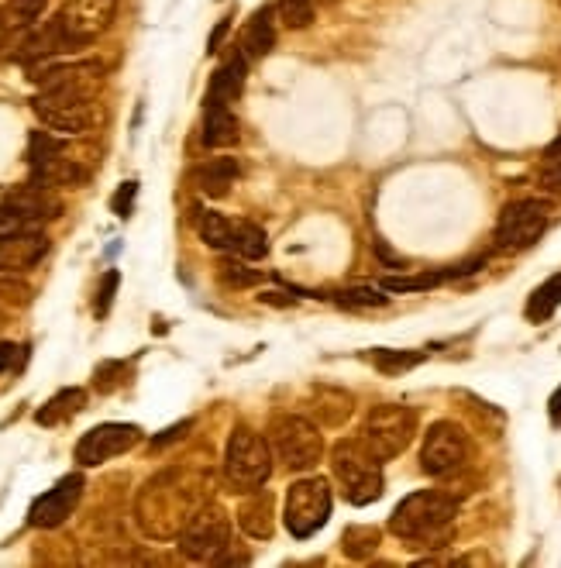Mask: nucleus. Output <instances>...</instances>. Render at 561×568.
Returning a JSON list of instances; mask_svg holds the SVG:
<instances>
[{"label":"nucleus","instance_id":"f257e3e1","mask_svg":"<svg viewBox=\"0 0 561 568\" xmlns=\"http://www.w3.org/2000/svg\"><path fill=\"white\" fill-rule=\"evenodd\" d=\"M204 496L197 493V486H190V476L179 469H166L155 479H148L135 500V517L138 527L155 541L179 538V531L186 527V520L193 517V510L204 507Z\"/></svg>","mask_w":561,"mask_h":568},{"label":"nucleus","instance_id":"f03ea898","mask_svg":"<svg viewBox=\"0 0 561 568\" xmlns=\"http://www.w3.org/2000/svg\"><path fill=\"white\" fill-rule=\"evenodd\" d=\"M458 517V500L441 489H420L407 496L389 517V531L400 541L420 544V548H441L451 538Z\"/></svg>","mask_w":561,"mask_h":568},{"label":"nucleus","instance_id":"7ed1b4c3","mask_svg":"<svg viewBox=\"0 0 561 568\" xmlns=\"http://www.w3.org/2000/svg\"><path fill=\"white\" fill-rule=\"evenodd\" d=\"M331 469H334V479L341 482V493L352 507H369L383 496V462L365 448L362 438H352V441H338L331 451Z\"/></svg>","mask_w":561,"mask_h":568},{"label":"nucleus","instance_id":"20e7f679","mask_svg":"<svg viewBox=\"0 0 561 568\" xmlns=\"http://www.w3.org/2000/svg\"><path fill=\"white\" fill-rule=\"evenodd\" d=\"M224 476L238 493L262 489L272 476V445L252 427H235L224 448Z\"/></svg>","mask_w":561,"mask_h":568},{"label":"nucleus","instance_id":"39448f33","mask_svg":"<svg viewBox=\"0 0 561 568\" xmlns=\"http://www.w3.org/2000/svg\"><path fill=\"white\" fill-rule=\"evenodd\" d=\"M35 118L49 131L59 135H83L97 121V107H93V90L90 87H52L38 90V97L31 100Z\"/></svg>","mask_w":561,"mask_h":568},{"label":"nucleus","instance_id":"423d86ee","mask_svg":"<svg viewBox=\"0 0 561 568\" xmlns=\"http://www.w3.org/2000/svg\"><path fill=\"white\" fill-rule=\"evenodd\" d=\"M269 445L290 472H310L324 455V434L310 417L279 414L269 427Z\"/></svg>","mask_w":561,"mask_h":568},{"label":"nucleus","instance_id":"0eeeda50","mask_svg":"<svg viewBox=\"0 0 561 568\" xmlns=\"http://www.w3.org/2000/svg\"><path fill=\"white\" fill-rule=\"evenodd\" d=\"M417 434V414L403 403H379L362 424V441L379 462L403 455Z\"/></svg>","mask_w":561,"mask_h":568},{"label":"nucleus","instance_id":"6e6552de","mask_svg":"<svg viewBox=\"0 0 561 568\" xmlns=\"http://www.w3.org/2000/svg\"><path fill=\"white\" fill-rule=\"evenodd\" d=\"M224 548H231V517L217 503H204L179 531V551L190 562H217Z\"/></svg>","mask_w":561,"mask_h":568},{"label":"nucleus","instance_id":"1a4fd4ad","mask_svg":"<svg viewBox=\"0 0 561 568\" xmlns=\"http://www.w3.org/2000/svg\"><path fill=\"white\" fill-rule=\"evenodd\" d=\"M286 531L293 538L307 541L327 524L331 517V486L321 476H307L300 482H293L290 493H286Z\"/></svg>","mask_w":561,"mask_h":568},{"label":"nucleus","instance_id":"9d476101","mask_svg":"<svg viewBox=\"0 0 561 568\" xmlns=\"http://www.w3.org/2000/svg\"><path fill=\"white\" fill-rule=\"evenodd\" d=\"M551 207L544 200H513L503 207L500 221H496V248L500 252H524L541 241L548 231Z\"/></svg>","mask_w":561,"mask_h":568},{"label":"nucleus","instance_id":"9b49d317","mask_svg":"<svg viewBox=\"0 0 561 568\" xmlns=\"http://www.w3.org/2000/svg\"><path fill=\"white\" fill-rule=\"evenodd\" d=\"M465 458H469V434L455 420L431 424V431L424 434V445H420V469L434 479H444L462 469Z\"/></svg>","mask_w":561,"mask_h":568},{"label":"nucleus","instance_id":"f8f14e48","mask_svg":"<svg viewBox=\"0 0 561 568\" xmlns=\"http://www.w3.org/2000/svg\"><path fill=\"white\" fill-rule=\"evenodd\" d=\"M114 14H118V0H66L56 21L66 31L69 42L83 49V45H90L93 38L111 28Z\"/></svg>","mask_w":561,"mask_h":568},{"label":"nucleus","instance_id":"ddd939ff","mask_svg":"<svg viewBox=\"0 0 561 568\" xmlns=\"http://www.w3.org/2000/svg\"><path fill=\"white\" fill-rule=\"evenodd\" d=\"M138 438H142V431L135 424H97L76 441V462L83 469H97V465L111 462V458L135 448Z\"/></svg>","mask_w":561,"mask_h":568},{"label":"nucleus","instance_id":"4468645a","mask_svg":"<svg viewBox=\"0 0 561 568\" xmlns=\"http://www.w3.org/2000/svg\"><path fill=\"white\" fill-rule=\"evenodd\" d=\"M83 486H87V482H83L80 472H69V476H62L56 486L49 489V493H42L35 503H31L28 524L38 527V531H52V527L66 524V520L73 517V510L80 507Z\"/></svg>","mask_w":561,"mask_h":568},{"label":"nucleus","instance_id":"2eb2a0df","mask_svg":"<svg viewBox=\"0 0 561 568\" xmlns=\"http://www.w3.org/2000/svg\"><path fill=\"white\" fill-rule=\"evenodd\" d=\"M49 255V238L42 231H21L14 238H0V272H28Z\"/></svg>","mask_w":561,"mask_h":568},{"label":"nucleus","instance_id":"dca6fc26","mask_svg":"<svg viewBox=\"0 0 561 568\" xmlns=\"http://www.w3.org/2000/svg\"><path fill=\"white\" fill-rule=\"evenodd\" d=\"M4 204L21 210L31 224L56 221V217L62 214V200L49 190V186H38V183H25V186H18V190H11L4 197Z\"/></svg>","mask_w":561,"mask_h":568},{"label":"nucleus","instance_id":"f3484780","mask_svg":"<svg viewBox=\"0 0 561 568\" xmlns=\"http://www.w3.org/2000/svg\"><path fill=\"white\" fill-rule=\"evenodd\" d=\"M90 180V169L83 166L80 159H69L66 149L56 152L52 159H42L31 166V180L38 186H49V190H59V186H83Z\"/></svg>","mask_w":561,"mask_h":568},{"label":"nucleus","instance_id":"a211bd4d","mask_svg":"<svg viewBox=\"0 0 561 568\" xmlns=\"http://www.w3.org/2000/svg\"><path fill=\"white\" fill-rule=\"evenodd\" d=\"M245 73H248L245 56H231L228 62H221V66L214 69V76H210L204 104L207 107H231L235 104V100L241 97V90H245Z\"/></svg>","mask_w":561,"mask_h":568},{"label":"nucleus","instance_id":"6ab92c4d","mask_svg":"<svg viewBox=\"0 0 561 568\" xmlns=\"http://www.w3.org/2000/svg\"><path fill=\"white\" fill-rule=\"evenodd\" d=\"M241 176V166L238 159H207L204 166L193 169V183H197V190L204 193V197H228L231 186Z\"/></svg>","mask_w":561,"mask_h":568},{"label":"nucleus","instance_id":"aec40b11","mask_svg":"<svg viewBox=\"0 0 561 568\" xmlns=\"http://www.w3.org/2000/svg\"><path fill=\"white\" fill-rule=\"evenodd\" d=\"M238 524L241 531L248 534V538L255 541H266L272 538V496L269 489H252V493L245 496V503L238 507Z\"/></svg>","mask_w":561,"mask_h":568},{"label":"nucleus","instance_id":"412c9836","mask_svg":"<svg viewBox=\"0 0 561 568\" xmlns=\"http://www.w3.org/2000/svg\"><path fill=\"white\" fill-rule=\"evenodd\" d=\"M310 410L314 417L321 420L324 427H341L355 410V400L345 393V389H334V386H317L310 393Z\"/></svg>","mask_w":561,"mask_h":568},{"label":"nucleus","instance_id":"4be33fe9","mask_svg":"<svg viewBox=\"0 0 561 568\" xmlns=\"http://www.w3.org/2000/svg\"><path fill=\"white\" fill-rule=\"evenodd\" d=\"M83 407H87V389L66 386V389H59V393L52 396V400L45 403L42 410H38V414H35V424H42V427L66 424V420H73L76 414H83Z\"/></svg>","mask_w":561,"mask_h":568},{"label":"nucleus","instance_id":"5701e85b","mask_svg":"<svg viewBox=\"0 0 561 568\" xmlns=\"http://www.w3.org/2000/svg\"><path fill=\"white\" fill-rule=\"evenodd\" d=\"M276 45V21H272V7H259L252 14L245 28V38H241V56L245 59H262L272 52Z\"/></svg>","mask_w":561,"mask_h":568},{"label":"nucleus","instance_id":"b1692460","mask_svg":"<svg viewBox=\"0 0 561 568\" xmlns=\"http://www.w3.org/2000/svg\"><path fill=\"white\" fill-rule=\"evenodd\" d=\"M238 118L231 107H207L204 111V145L207 149H228L238 142Z\"/></svg>","mask_w":561,"mask_h":568},{"label":"nucleus","instance_id":"393cba45","mask_svg":"<svg viewBox=\"0 0 561 568\" xmlns=\"http://www.w3.org/2000/svg\"><path fill=\"white\" fill-rule=\"evenodd\" d=\"M49 0H4L0 4V38L11 31H25L45 14Z\"/></svg>","mask_w":561,"mask_h":568},{"label":"nucleus","instance_id":"a878e982","mask_svg":"<svg viewBox=\"0 0 561 568\" xmlns=\"http://www.w3.org/2000/svg\"><path fill=\"white\" fill-rule=\"evenodd\" d=\"M197 235L204 245L217 248V252H231V248H235V221H228V217L217 214V210H200Z\"/></svg>","mask_w":561,"mask_h":568},{"label":"nucleus","instance_id":"bb28decb","mask_svg":"<svg viewBox=\"0 0 561 568\" xmlns=\"http://www.w3.org/2000/svg\"><path fill=\"white\" fill-rule=\"evenodd\" d=\"M235 255H241L245 262H259L269 255V235L266 228H259L255 221H238L235 224Z\"/></svg>","mask_w":561,"mask_h":568},{"label":"nucleus","instance_id":"cd10ccee","mask_svg":"<svg viewBox=\"0 0 561 568\" xmlns=\"http://www.w3.org/2000/svg\"><path fill=\"white\" fill-rule=\"evenodd\" d=\"M558 307H561V272H555L551 279H544V283L531 293V300H527V321L544 324Z\"/></svg>","mask_w":561,"mask_h":568},{"label":"nucleus","instance_id":"c85d7f7f","mask_svg":"<svg viewBox=\"0 0 561 568\" xmlns=\"http://www.w3.org/2000/svg\"><path fill=\"white\" fill-rule=\"evenodd\" d=\"M379 538H383V534H379V527L355 524V527H348V531L341 534V551H345L352 562H365V558L376 555Z\"/></svg>","mask_w":561,"mask_h":568},{"label":"nucleus","instance_id":"c756f323","mask_svg":"<svg viewBox=\"0 0 561 568\" xmlns=\"http://www.w3.org/2000/svg\"><path fill=\"white\" fill-rule=\"evenodd\" d=\"M424 352H396V348H372V362H376L379 372L386 376H400V372H410L424 362Z\"/></svg>","mask_w":561,"mask_h":568},{"label":"nucleus","instance_id":"7c9ffc66","mask_svg":"<svg viewBox=\"0 0 561 568\" xmlns=\"http://www.w3.org/2000/svg\"><path fill=\"white\" fill-rule=\"evenodd\" d=\"M276 14L290 31H303V28L314 25L317 0H276Z\"/></svg>","mask_w":561,"mask_h":568},{"label":"nucleus","instance_id":"2f4dec72","mask_svg":"<svg viewBox=\"0 0 561 568\" xmlns=\"http://www.w3.org/2000/svg\"><path fill=\"white\" fill-rule=\"evenodd\" d=\"M444 272H420V276H383L379 286L386 293H424V290H434V286L444 283Z\"/></svg>","mask_w":561,"mask_h":568},{"label":"nucleus","instance_id":"473e14b6","mask_svg":"<svg viewBox=\"0 0 561 568\" xmlns=\"http://www.w3.org/2000/svg\"><path fill=\"white\" fill-rule=\"evenodd\" d=\"M217 276H221V283L231 286V290H248V286L262 283V272L241 266V262H235V259H224L221 266H217Z\"/></svg>","mask_w":561,"mask_h":568},{"label":"nucleus","instance_id":"72a5a7b5","mask_svg":"<svg viewBox=\"0 0 561 568\" xmlns=\"http://www.w3.org/2000/svg\"><path fill=\"white\" fill-rule=\"evenodd\" d=\"M62 149H66V142L52 135V131H31V138H28V166H35V162H42V159H52V155L62 152Z\"/></svg>","mask_w":561,"mask_h":568},{"label":"nucleus","instance_id":"f704fd0d","mask_svg":"<svg viewBox=\"0 0 561 568\" xmlns=\"http://www.w3.org/2000/svg\"><path fill=\"white\" fill-rule=\"evenodd\" d=\"M338 300L345 307H386L389 297L383 286H355V290H341Z\"/></svg>","mask_w":561,"mask_h":568},{"label":"nucleus","instance_id":"c9c22d12","mask_svg":"<svg viewBox=\"0 0 561 568\" xmlns=\"http://www.w3.org/2000/svg\"><path fill=\"white\" fill-rule=\"evenodd\" d=\"M121 286V272L118 269H107L104 279H100V290H97V300H93V314L97 317H107V310H111L114 303V293H118Z\"/></svg>","mask_w":561,"mask_h":568},{"label":"nucleus","instance_id":"e433bc0d","mask_svg":"<svg viewBox=\"0 0 561 568\" xmlns=\"http://www.w3.org/2000/svg\"><path fill=\"white\" fill-rule=\"evenodd\" d=\"M0 303H11V307H28L31 290L25 283H18L11 272H0Z\"/></svg>","mask_w":561,"mask_h":568},{"label":"nucleus","instance_id":"4c0bfd02","mask_svg":"<svg viewBox=\"0 0 561 568\" xmlns=\"http://www.w3.org/2000/svg\"><path fill=\"white\" fill-rule=\"evenodd\" d=\"M21 231H35V224L11 204H0V238H14L21 235Z\"/></svg>","mask_w":561,"mask_h":568},{"label":"nucleus","instance_id":"58836bf2","mask_svg":"<svg viewBox=\"0 0 561 568\" xmlns=\"http://www.w3.org/2000/svg\"><path fill=\"white\" fill-rule=\"evenodd\" d=\"M135 197H138V183H135V180L121 183V190L114 193V200H111L114 214H118V217H131V207H135Z\"/></svg>","mask_w":561,"mask_h":568},{"label":"nucleus","instance_id":"ea45409f","mask_svg":"<svg viewBox=\"0 0 561 568\" xmlns=\"http://www.w3.org/2000/svg\"><path fill=\"white\" fill-rule=\"evenodd\" d=\"M121 372H124V362H104V365H97V389L100 393H111L114 386L121 383Z\"/></svg>","mask_w":561,"mask_h":568},{"label":"nucleus","instance_id":"a19ab883","mask_svg":"<svg viewBox=\"0 0 561 568\" xmlns=\"http://www.w3.org/2000/svg\"><path fill=\"white\" fill-rule=\"evenodd\" d=\"M193 427V420H183V424H173V427H166V431L159 434V438H152V448H166V445H173V441L183 438L186 431Z\"/></svg>","mask_w":561,"mask_h":568},{"label":"nucleus","instance_id":"79ce46f5","mask_svg":"<svg viewBox=\"0 0 561 568\" xmlns=\"http://www.w3.org/2000/svg\"><path fill=\"white\" fill-rule=\"evenodd\" d=\"M541 186L561 190V155L558 159H548V166H544V173H541Z\"/></svg>","mask_w":561,"mask_h":568},{"label":"nucleus","instance_id":"37998d69","mask_svg":"<svg viewBox=\"0 0 561 568\" xmlns=\"http://www.w3.org/2000/svg\"><path fill=\"white\" fill-rule=\"evenodd\" d=\"M18 352L21 348L14 345V341H0V372H7V369L18 365Z\"/></svg>","mask_w":561,"mask_h":568},{"label":"nucleus","instance_id":"c03bdc74","mask_svg":"<svg viewBox=\"0 0 561 568\" xmlns=\"http://www.w3.org/2000/svg\"><path fill=\"white\" fill-rule=\"evenodd\" d=\"M228 28H231V18H221V21H217V28L210 31V38H207V52H217V49H221V38L228 35Z\"/></svg>","mask_w":561,"mask_h":568},{"label":"nucleus","instance_id":"a18cd8bd","mask_svg":"<svg viewBox=\"0 0 561 568\" xmlns=\"http://www.w3.org/2000/svg\"><path fill=\"white\" fill-rule=\"evenodd\" d=\"M548 417H551V424L561 427V386L551 393V400H548Z\"/></svg>","mask_w":561,"mask_h":568},{"label":"nucleus","instance_id":"49530a36","mask_svg":"<svg viewBox=\"0 0 561 568\" xmlns=\"http://www.w3.org/2000/svg\"><path fill=\"white\" fill-rule=\"evenodd\" d=\"M372 252H376L383 262H389V266H403V259H400V255H393V252H389V248L383 245V241H376V245H372Z\"/></svg>","mask_w":561,"mask_h":568},{"label":"nucleus","instance_id":"de8ad7c7","mask_svg":"<svg viewBox=\"0 0 561 568\" xmlns=\"http://www.w3.org/2000/svg\"><path fill=\"white\" fill-rule=\"evenodd\" d=\"M558 155H561V135L548 145V149H544V159H558Z\"/></svg>","mask_w":561,"mask_h":568},{"label":"nucleus","instance_id":"09e8293b","mask_svg":"<svg viewBox=\"0 0 561 568\" xmlns=\"http://www.w3.org/2000/svg\"><path fill=\"white\" fill-rule=\"evenodd\" d=\"M0 324H4V314H0Z\"/></svg>","mask_w":561,"mask_h":568},{"label":"nucleus","instance_id":"8fccbe9b","mask_svg":"<svg viewBox=\"0 0 561 568\" xmlns=\"http://www.w3.org/2000/svg\"><path fill=\"white\" fill-rule=\"evenodd\" d=\"M327 4H331V0H327Z\"/></svg>","mask_w":561,"mask_h":568}]
</instances>
